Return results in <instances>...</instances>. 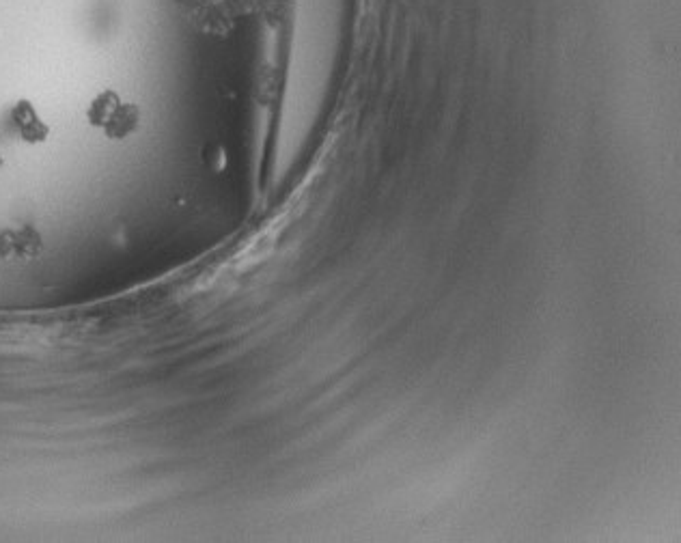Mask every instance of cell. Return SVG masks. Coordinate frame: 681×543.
<instances>
[{"instance_id": "cell-1", "label": "cell", "mask_w": 681, "mask_h": 543, "mask_svg": "<svg viewBox=\"0 0 681 543\" xmlns=\"http://www.w3.org/2000/svg\"><path fill=\"white\" fill-rule=\"evenodd\" d=\"M138 121H141V110H138V106L123 102L104 128V136L110 138V141H123V138H128L136 132Z\"/></svg>"}]
</instances>
